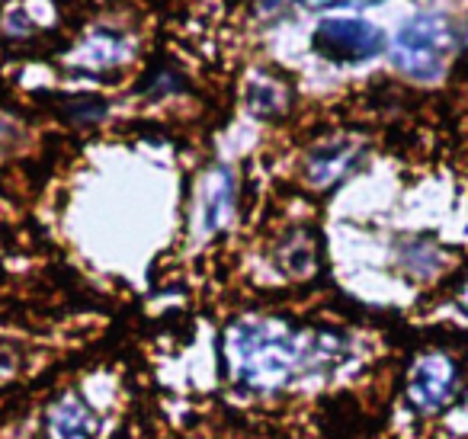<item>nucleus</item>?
Listing matches in <instances>:
<instances>
[{
	"label": "nucleus",
	"mask_w": 468,
	"mask_h": 439,
	"mask_svg": "<svg viewBox=\"0 0 468 439\" xmlns=\"http://www.w3.org/2000/svg\"><path fill=\"white\" fill-rule=\"evenodd\" d=\"M225 349L234 381L254 391H280L302 375L331 366L340 353V340L292 327L282 317L248 315L228 327Z\"/></svg>",
	"instance_id": "obj_1"
},
{
	"label": "nucleus",
	"mask_w": 468,
	"mask_h": 439,
	"mask_svg": "<svg viewBox=\"0 0 468 439\" xmlns=\"http://www.w3.org/2000/svg\"><path fill=\"white\" fill-rule=\"evenodd\" d=\"M455 46H459V36L449 27V20L420 14L398 29L391 42V65L410 80H423V84L440 80Z\"/></svg>",
	"instance_id": "obj_2"
},
{
	"label": "nucleus",
	"mask_w": 468,
	"mask_h": 439,
	"mask_svg": "<svg viewBox=\"0 0 468 439\" xmlns=\"http://www.w3.org/2000/svg\"><path fill=\"white\" fill-rule=\"evenodd\" d=\"M462 385H465V362L452 349L430 347L414 356L404 391L420 413H436L459 398Z\"/></svg>",
	"instance_id": "obj_3"
},
{
	"label": "nucleus",
	"mask_w": 468,
	"mask_h": 439,
	"mask_svg": "<svg viewBox=\"0 0 468 439\" xmlns=\"http://www.w3.org/2000/svg\"><path fill=\"white\" fill-rule=\"evenodd\" d=\"M314 48L340 65H356L382 52L385 33L366 20H324L314 29Z\"/></svg>",
	"instance_id": "obj_4"
},
{
	"label": "nucleus",
	"mask_w": 468,
	"mask_h": 439,
	"mask_svg": "<svg viewBox=\"0 0 468 439\" xmlns=\"http://www.w3.org/2000/svg\"><path fill=\"white\" fill-rule=\"evenodd\" d=\"M46 436L48 439H97L100 417L80 394H65L55 401L46 413Z\"/></svg>",
	"instance_id": "obj_5"
},
{
	"label": "nucleus",
	"mask_w": 468,
	"mask_h": 439,
	"mask_svg": "<svg viewBox=\"0 0 468 439\" xmlns=\"http://www.w3.org/2000/svg\"><path fill=\"white\" fill-rule=\"evenodd\" d=\"M359 145L353 138H334V142L314 148L305 157V177L312 187H334L340 183L359 161Z\"/></svg>",
	"instance_id": "obj_6"
},
{
	"label": "nucleus",
	"mask_w": 468,
	"mask_h": 439,
	"mask_svg": "<svg viewBox=\"0 0 468 439\" xmlns=\"http://www.w3.org/2000/svg\"><path fill=\"white\" fill-rule=\"evenodd\" d=\"M234 206H238V183L231 167H215L206 187V202H202V228L208 234L225 231L234 221Z\"/></svg>",
	"instance_id": "obj_7"
},
{
	"label": "nucleus",
	"mask_w": 468,
	"mask_h": 439,
	"mask_svg": "<svg viewBox=\"0 0 468 439\" xmlns=\"http://www.w3.org/2000/svg\"><path fill=\"white\" fill-rule=\"evenodd\" d=\"M248 110L261 119H276L289 110L292 103V87L286 84V78L276 71H257L254 78L248 80Z\"/></svg>",
	"instance_id": "obj_8"
},
{
	"label": "nucleus",
	"mask_w": 468,
	"mask_h": 439,
	"mask_svg": "<svg viewBox=\"0 0 468 439\" xmlns=\"http://www.w3.org/2000/svg\"><path fill=\"white\" fill-rule=\"evenodd\" d=\"M125 55H129L125 42L119 39L116 33L100 29V33H90L84 42H80V48L74 52L71 65L78 68V71H106V68L125 61Z\"/></svg>",
	"instance_id": "obj_9"
},
{
	"label": "nucleus",
	"mask_w": 468,
	"mask_h": 439,
	"mask_svg": "<svg viewBox=\"0 0 468 439\" xmlns=\"http://www.w3.org/2000/svg\"><path fill=\"white\" fill-rule=\"evenodd\" d=\"M280 266L289 273V276L302 279L312 276L314 266H318V238L312 234V228H295L282 238L280 253H276Z\"/></svg>",
	"instance_id": "obj_10"
},
{
	"label": "nucleus",
	"mask_w": 468,
	"mask_h": 439,
	"mask_svg": "<svg viewBox=\"0 0 468 439\" xmlns=\"http://www.w3.org/2000/svg\"><path fill=\"white\" fill-rule=\"evenodd\" d=\"M16 369H20V356H16L7 343H0V385L7 379H14Z\"/></svg>",
	"instance_id": "obj_11"
},
{
	"label": "nucleus",
	"mask_w": 468,
	"mask_h": 439,
	"mask_svg": "<svg viewBox=\"0 0 468 439\" xmlns=\"http://www.w3.org/2000/svg\"><path fill=\"white\" fill-rule=\"evenodd\" d=\"M459 308L468 315V279H465V285H462V289H459Z\"/></svg>",
	"instance_id": "obj_12"
}]
</instances>
